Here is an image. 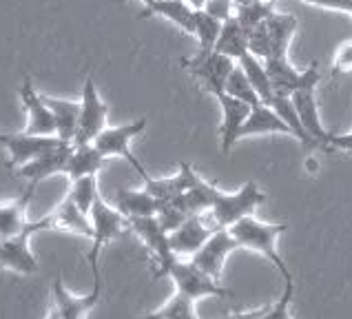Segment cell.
Wrapping results in <instances>:
<instances>
[{
	"instance_id": "484cf974",
	"label": "cell",
	"mask_w": 352,
	"mask_h": 319,
	"mask_svg": "<svg viewBox=\"0 0 352 319\" xmlns=\"http://www.w3.org/2000/svg\"><path fill=\"white\" fill-rule=\"evenodd\" d=\"M116 208L126 219L148 217L157 213V199L146 188H120L116 193Z\"/></svg>"
},
{
	"instance_id": "e575fe53",
	"label": "cell",
	"mask_w": 352,
	"mask_h": 319,
	"mask_svg": "<svg viewBox=\"0 0 352 319\" xmlns=\"http://www.w3.org/2000/svg\"><path fill=\"white\" fill-rule=\"evenodd\" d=\"M224 94L228 96H233L237 100H244V102H248L250 107H255L259 104L261 100L257 96V91L253 89V85H250V80L246 78V74L241 72V67L235 65V69L230 72L228 80H226V85H224Z\"/></svg>"
},
{
	"instance_id": "f35d334b",
	"label": "cell",
	"mask_w": 352,
	"mask_h": 319,
	"mask_svg": "<svg viewBox=\"0 0 352 319\" xmlns=\"http://www.w3.org/2000/svg\"><path fill=\"white\" fill-rule=\"evenodd\" d=\"M204 12L206 14H210L213 18H217V20H228V18H233V14H235V7H233V0H206L204 3Z\"/></svg>"
},
{
	"instance_id": "277c9868",
	"label": "cell",
	"mask_w": 352,
	"mask_h": 319,
	"mask_svg": "<svg viewBox=\"0 0 352 319\" xmlns=\"http://www.w3.org/2000/svg\"><path fill=\"white\" fill-rule=\"evenodd\" d=\"M89 219H91L94 235H91V248H89L87 262H89V268L96 271V268H100V253H102V248L107 244H111L120 233L126 231L129 219L120 213L118 208L107 204L102 195L96 197L91 211H89Z\"/></svg>"
},
{
	"instance_id": "52a82bcc",
	"label": "cell",
	"mask_w": 352,
	"mask_h": 319,
	"mask_svg": "<svg viewBox=\"0 0 352 319\" xmlns=\"http://www.w3.org/2000/svg\"><path fill=\"white\" fill-rule=\"evenodd\" d=\"M235 65H237V60L219 54L215 49H208V52L199 49L197 56L182 60V67L188 69V74L195 80H199L206 91L213 94L215 98L219 94H224V85L230 72L235 69Z\"/></svg>"
},
{
	"instance_id": "b9f144b4",
	"label": "cell",
	"mask_w": 352,
	"mask_h": 319,
	"mask_svg": "<svg viewBox=\"0 0 352 319\" xmlns=\"http://www.w3.org/2000/svg\"><path fill=\"white\" fill-rule=\"evenodd\" d=\"M264 311H266V306H261V308H253V311H244V313H230L224 319H259L264 315Z\"/></svg>"
},
{
	"instance_id": "8992f818",
	"label": "cell",
	"mask_w": 352,
	"mask_h": 319,
	"mask_svg": "<svg viewBox=\"0 0 352 319\" xmlns=\"http://www.w3.org/2000/svg\"><path fill=\"white\" fill-rule=\"evenodd\" d=\"M144 126H146V118H138L133 122L122 124V126H104L102 131L94 138L91 144L98 148V153L104 160L107 157H124L126 162L138 171V175L146 179L148 177L146 168L138 162V157L133 155V151H131V140L142 133Z\"/></svg>"
},
{
	"instance_id": "8fae6325",
	"label": "cell",
	"mask_w": 352,
	"mask_h": 319,
	"mask_svg": "<svg viewBox=\"0 0 352 319\" xmlns=\"http://www.w3.org/2000/svg\"><path fill=\"white\" fill-rule=\"evenodd\" d=\"M237 248H239V244L235 242V237L230 235L228 228H215L213 235L204 242V246L188 259L204 275L217 279V282H222V271H224L226 259L230 253L237 251Z\"/></svg>"
},
{
	"instance_id": "ffe728a7",
	"label": "cell",
	"mask_w": 352,
	"mask_h": 319,
	"mask_svg": "<svg viewBox=\"0 0 352 319\" xmlns=\"http://www.w3.org/2000/svg\"><path fill=\"white\" fill-rule=\"evenodd\" d=\"M270 133H281V135H293L290 126L281 120L268 104L259 102L250 109L246 122L239 129V140L250 138V135H270Z\"/></svg>"
},
{
	"instance_id": "bcb514c9",
	"label": "cell",
	"mask_w": 352,
	"mask_h": 319,
	"mask_svg": "<svg viewBox=\"0 0 352 319\" xmlns=\"http://www.w3.org/2000/svg\"><path fill=\"white\" fill-rule=\"evenodd\" d=\"M45 319H63V317H60V315H58V313L54 311V308H52V311L47 313V317H45Z\"/></svg>"
},
{
	"instance_id": "5b68a950",
	"label": "cell",
	"mask_w": 352,
	"mask_h": 319,
	"mask_svg": "<svg viewBox=\"0 0 352 319\" xmlns=\"http://www.w3.org/2000/svg\"><path fill=\"white\" fill-rule=\"evenodd\" d=\"M52 231V219L49 215H43L36 222H27V226L14 237L0 239V268H9V271L32 275L38 271V259L29 251V239L34 233Z\"/></svg>"
},
{
	"instance_id": "d6986e66",
	"label": "cell",
	"mask_w": 352,
	"mask_h": 319,
	"mask_svg": "<svg viewBox=\"0 0 352 319\" xmlns=\"http://www.w3.org/2000/svg\"><path fill=\"white\" fill-rule=\"evenodd\" d=\"M199 179H202V177L195 173V168L190 166L188 162H182V164H179V171L173 177L155 179V177L148 175L144 179V188L157 199V204H160V202H166V199H173L177 195L186 193L188 188H193L199 182Z\"/></svg>"
},
{
	"instance_id": "7dc6e473",
	"label": "cell",
	"mask_w": 352,
	"mask_h": 319,
	"mask_svg": "<svg viewBox=\"0 0 352 319\" xmlns=\"http://www.w3.org/2000/svg\"><path fill=\"white\" fill-rule=\"evenodd\" d=\"M7 138H9V133H3V131H0V144H3V146H5V142H7Z\"/></svg>"
},
{
	"instance_id": "4fadbf2b",
	"label": "cell",
	"mask_w": 352,
	"mask_h": 319,
	"mask_svg": "<svg viewBox=\"0 0 352 319\" xmlns=\"http://www.w3.org/2000/svg\"><path fill=\"white\" fill-rule=\"evenodd\" d=\"M215 226L210 222V217L204 215H190L188 219H184L175 231L168 233V244H170V251L173 255L188 259L193 257L199 248L204 246L206 239L213 235Z\"/></svg>"
},
{
	"instance_id": "44dd1931",
	"label": "cell",
	"mask_w": 352,
	"mask_h": 319,
	"mask_svg": "<svg viewBox=\"0 0 352 319\" xmlns=\"http://www.w3.org/2000/svg\"><path fill=\"white\" fill-rule=\"evenodd\" d=\"M151 16H162L170 20L175 27H179L188 36H193V18L195 9L190 7L186 0H153V3L144 5V9L140 12V20L151 18Z\"/></svg>"
},
{
	"instance_id": "d6a6232c",
	"label": "cell",
	"mask_w": 352,
	"mask_h": 319,
	"mask_svg": "<svg viewBox=\"0 0 352 319\" xmlns=\"http://www.w3.org/2000/svg\"><path fill=\"white\" fill-rule=\"evenodd\" d=\"M98 195H100L98 175H87V177L76 179V182H72V188H69V193H67V197L87 215H89V211H91V206H94Z\"/></svg>"
},
{
	"instance_id": "ab89813d",
	"label": "cell",
	"mask_w": 352,
	"mask_h": 319,
	"mask_svg": "<svg viewBox=\"0 0 352 319\" xmlns=\"http://www.w3.org/2000/svg\"><path fill=\"white\" fill-rule=\"evenodd\" d=\"M306 5L319 9H330V12H344L352 16V0H304Z\"/></svg>"
},
{
	"instance_id": "30bf717a",
	"label": "cell",
	"mask_w": 352,
	"mask_h": 319,
	"mask_svg": "<svg viewBox=\"0 0 352 319\" xmlns=\"http://www.w3.org/2000/svg\"><path fill=\"white\" fill-rule=\"evenodd\" d=\"M129 228L133 231L142 244L146 246V251L153 259V268H155V277H160V273L164 271L168 266V262L173 257V251H170V244H168V233L160 224V219L155 215H148V217H131L129 219Z\"/></svg>"
},
{
	"instance_id": "60d3db41",
	"label": "cell",
	"mask_w": 352,
	"mask_h": 319,
	"mask_svg": "<svg viewBox=\"0 0 352 319\" xmlns=\"http://www.w3.org/2000/svg\"><path fill=\"white\" fill-rule=\"evenodd\" d=\"M330 144H333V151L352 153V131L346 133V135H335L333 133V140H330Z\"/></svg>"
},
{
	"instance_id": "ee69618b",
	"label": "cell",
	"mask_w": 352,
	"mask_h": 319,
	"mask_svg": "<svg viewBox=\"0 0 352 319\" xmlns=\"http://www.w3.org/2000/svg\"><path fill=\"white\" fill-rule=\"evenodd\" d=\"M250 3H257V0H233V7L237 9V7H246V5H250Z\"/></svg>"
},
{
	"instance_id": "7402d4cb",
	"label": "cell",
	"mask_w": 352,
	"mask_h": 319,
	"mask_svg": "<svg viewBox=\"0 0 352 319\" xmlns=\"http://www.w3.org/2000/svg\"><path fill=\"white\" fill-rule=\"evenodd\" d=\"M45 102L54 116L56 138H60L63 142L74 144L78 122H80V102H76V100H67V98H54V96H45Z\"/></svg>"
},
{
	"instance_id": "83f0119b",
	"label": "cell",
	"mask_w": 352,
	"mask_h": 319,
	"mask_svg": "<svg viewBox=\"0 0 352 319\" xmlns=\"http://www.w3.org/2000/svg\"><path fill=\"white\" fill-rule=\"evenodd\" d=\"M215 52L224 54L233 60H239L248 52V32L237 23L235 16L222 23V32L217 36Z\"/></svg>"
},
{
	"instance_id": "8d00e7d4",
	"label": "cell",
	"mask_w": 352,
	"mask_h": 319,
	"mask_svg": "<svg viewBox=\"0 0 352 319\" xmlns=\"http://www.w3.org/2000/svg\"><path fill=\"white\" fill-rule=\"evenodd\" d=\"M248 52L257 56L259 60H266L270 56V36H268L266 23H261L248 32Z\"/></svg>"
},
{
	"instance_id": "f6af8a7d",
	"label": "cell",
	"mask_w": 352,
	"mask_h": 319,
	"mask_svg": "<svg viewBox=\"0 0 352 319\" xmlns=\"http://www.w3.org/2000/svg\"><path fill=\"white\" fill-rule=\"evenodd\" d=\"M306 168H308V171H310V168H317V160L315 157H308L306 160Z\"/></svg>"
},
{
	"instance_id": "6da1fadb",
	"label": "cell",
	"mask_w": 352,
	"mask_h": 319,
	"mask_svg": "<svg viewBox=\"0 0 352 319\" xmlns=\"http://www.w3.org/2000/svg\"><path fill=\"white\" fill-rule=\"evenodd\" d=\"M286 228H288L286 224H266L255 219L253 215H248V217H241L233 226H228V231L235 237L239 248H248V251L259 253L261 257H266L270 264H275L279 268L281 277H288L290 271L277 251V237L284 233Z\"/></svg>"
},
{
	"instance_id": "9a60e30c",
	"label": "cell",
	"mask_w": 352,
	"mask_h": 319,
	"mask_svg": "<svg viewBox=\"0 0 352 319\" xmlns=\"http://www.w3.org/2000/svg\"><path fill=\"white\" fill-rule=\"evenodd\" d=\"M290 100H293V104H295V111L299 116L301 126H304V131L315 142V146H321L324 151H333V144H330L333 133L321 124L315 89H299V91H295L293 96H290Z\"/></svg>"
},
{
	"instance_id": "7c38bea8",
	"label": "cell",
	"mask_w": 352,
	"mask_h": 319,
	"mask_svg": "<svg viewBox=\"0 0 352 319\" xmlns=\"http://www.w3.org/2000/svg\"><path fill=\"white\" fill-rule=\"evenodd\" d=\"M94 273V291L89 295L78 297L74 293L67 291V286L63 282V277H56L52 284V299H54V311L63 319H87V315L94 311V306L98 304L100 295H102V279H100V268H96Z\"/></svg>"
},
{
	"instance_id": "ac0fdd59",
	"label": "cell",
	"mask_w": 352,
	"mask_h": 319,
	"mask_svg": "<svg viewBox=\"0 0 352 319\" xmlns=\"http://www.w3.org/2000/svg\"><path fill=\"white\" fill-rule=\"evenodd\" d=\"M60 142H63V140L56 135H29L25 131L9 133L7 142H5V148L9 153V166L12 168L23 166L29 162V160H34L36 155L49 151V148H54Z\"/></svg>"
},
{
	"instance_id": "74e56055",
	"label": "cell",
	"mask_w": 352,
	"mask_h": 319,
	"mask_svg": "<svg viewBox=\"0 0 352 319\" xmlns=\"http://www.w3.org/2000/svg\"><path fill=\"white\" fill-rule=\"evenodd\" d=\"M350 69H352V40H350V43L339 45L337 54H335L333 69H330V76H333V78H339L341 74L350 72Z\"/></svg>"
},
{
	"instance_id": "4dcf8cb0",
	"label": "cell",
	"mask_w": 352,
	"mask_h": 319,
	"mask_svg": "<svg viewBox=\"0 0 352 319\" xmlns=\"http://www.w3.org/2000/svg\"><path fill=\"white\" fill-rule=\"evenodd\" d=\"M268 107L290 126V133H293L295 140H299L304 146H310V148L315 146V142L310 140V135L304 131V126H301V122H299V116L295 111V104H293V100H290V96H273Z\"/></svg>"
},
{
	"instance_id": "1f68e13d",
	"label": "cell",
	"mask_w": 352,
	"mask_h": 319,
	"mask_svg": "<svg viewBox=\"0 0 352 319\" xmlns=\"http://www.w3.org/2000/svg\"><path fill=\"white\" fill-rule=\"evenodd\" d=\"M222 32V20L213 18L210 14H206L204 9H195V18H193V36L197 38L199 49H215L217 36Z\"/></svg>"
},
{
	"instance_id": "5bb4252c",
	"label": "cell",
	"mask_w": 352,
	"mask_h": 319,
	"mask_svg": "<svg viewBox=\"0 0 352 319\" xmlns=\"http://www.w3.org/2000/svg\"><path fill=\"white\" fill-rule=\"evenodd\" d=\"M69 153H72V142H60L54 148H49V151L36 155L34 160H29L27 164L18 166L16 175L29 179V184L36 188L47 177L65 175V166H67Z\"/></svg>"
},
{
	"instance_id": "7a4b0ae2",
	"label": "cell",
	"mask_w": 352,
	"mask_h": 319,
	"mask_svg": "<svg viewBox=\"0 0 352 319\" xmlns=\"http://www.w3.org/2000/svg\"><path fill=\"white\" fill-rule=\"evenodd\" d=\"M266 202V193L257 186V182L248 179V182L235 193H222L217 188L210 211L206 213L210 217L215 228H228L241 217H248L257 211V206Z\"/></svg>"
},
{
	"instance_id": "f546056e",
	"label": "cell",
	"mask_w": 352,
	"mask_h": 319,
	"mask_svg": "<svg viewBox=\"0 0 352 319\" xmlns=\"http://www.w3.org/2000/svg\"><path fill=\"white\" fill-rule=\"evenodd\" d=\"M138 319H199L197 313H195V302L190 297L182 295V293H173L166 304H162L157 308V311L148 313V315H142Z\"/></svg>"
},
{
	"instance_id": "cb8c5ba5",
	"label": "cell",
	"mask_w": 352,
	"mask_h": 319,
	"mask_svg": "<svg viewBox=\"0 0 352 319\" xmlns=\"http://www.w3.org/2000/svg\"><path fill=\"white\" fill-rule=\"evenodd\" d=\"M266 29L270 36V56L268 58H286L288 47L297 32V16L273 12L266 18Z\"/></svg>"
},
{
	"instance_id": "3957f363",
	"label": "cell",
	"mask_w": 352,
	"mask_h": 319,
	"mask_svg": "<svg viewBox=\"0 0 352 319\" xmlns=\"http://www.w3.org/2000/svg\"><path fill=\"white\" fill-rule=\"evenodd\" d=\"M162 275L170 277L175 291L190 297L193 302H199V299H204V297H228V295H233L228 288L222 286V282H217V279L204 275L193 262H190V259L173 257L164 271L160 273V277H162Z\"/></svg>"
},
{
	"instance_id": "d4e9b609",
	"label": "cell",
	"mask_w": 352,
	"mask_h": 319,
	"mask_svg": "<svg viewBox=\"0 0 352 319\" xmlns=\"http://www.w3.org/2000/svg\"><path fill=\"white\" fill-rule=\"evenodd\" d=\"M102 164H104V157L98 153V148L94 144H72V153L67 157L65 175L69 177V182H76L80 177L98 175Z\"/></svg>"
},
{
	"instance_id": "7bdbcfd3",
	"label": "cell",
	"mask_w": 352,
	"mask_h": 319,
	"mask_svg": "<svg viewBox=\"0 0 352 319\" xmlns=\"http://www.w3.org/2000/svg\"><path fill=\"white\" fill-rule=\"evenodd\" d=\"M186 3H188L190 7H193V9H202L206 0H186Z\"/></svg>"
},
{
	"instance_id": "c3c4849f",
	"label": "cell",
	"mask_w": 352,
	"mask_h": 319,
	"mask_svg": "<svg viewBox=\"0 0 352 319\" xmlns=\"http://www.w3.org/2000/svg\"><path fill=\"white\" fill-rule=\"evenodd\" d=\"M118 3H129V0H118ZM138 3H142V5H148V3H153V0H138Z\"/></svg>"
},
{
	"instance_id": "d590c367",
	"label": "cell",
	"mask_w": 352,
	"mask_h": 319,
	"mask_svg": "<svg viewBox=\"0 0 352 319\" xmlns=\"http://www.w3.org/2000/svg\"><path fill=\"white\" fill-rule=\"evenodd\" d=\"M293 275L284 277V293H281V297L277 299V302L273 306H266L264 315H261L259 319H295L293 315H290V304H293Z\"/></svg>"
},
{
	"instance_id": "603a6c76",
	"label": "cell",
	"mask_w": 352,
	"mask_h": 319,
	"mask_svg": "<svg viewBox=\"0 0 352 319\" xmlns=\"http://www.w3.org/2000/svg\"><path fill=\"white\" fill-rule=\"evenodd\" d=\"M47 215L52 219V231H72V233L87 237L89 242H91V235H94L91 219H89L87 213L80 211L69 197H65L63 202L58 204L56 211L47 213Z\"/></svg>"
},
{
	"instance_id": "2e32d148",
	"label": "cell",
	"mask_w": 352,
	"mask_h": 319,
	"mask_svg": "<svg viewBox=\"0 0 352 319\" xmlns=\"http://www.w3.org/2000/svg\"><path fill=\"white\" fill-rule=\"evenodd\" d=\"M20 100H23V107L27 109L25 133H29V135H56L54 116L45 102V96L36 91V87L32 85V78L29 76H25L23 85H20Z\"/></svg>"
},
{
	"instance_id": "ba28073f",
	"label": "cell",
	"mask_w": 352,
	"mask_h": 319,
	"mask_svg": "<svg viewBox=\"0 0 352 319\" xmlns=\"http://www.w3.org/2000/svg\"><path fill=\"white\" fill-rule=\"evenodd\" d=\"M264 67L275 96H293L299 89H317V85L321 82L317 63L310 65L306 72H299V69H295L288 63L286 56V58H266Z\"/></svg>"
},
{
	"instance_id": "836d02e7",
	"label": "cell",
	"mask_w": 352,
	"mask_h": 319,
	"mask_svg": "<svg viewBox=\"0 0 352 319\" xmlns=\"http://www.w3.org/2000/svg\"><path fill=\"white\" fill-rule=\"evenodd\" d=\"M273 12H275V0H257V3H250L246 7H237L233 16L246 32H250L257 25L266 23V18Z\"/></svg>"
},
{
	"instance_id": "4316f807",
	"label": "cell",
	"mask_w": 352,
	"mask_h": 319,
	"mask_svg": "<svg viewBox=\"0 0 352 319\" xmlns=\"http://www.w3.org/2000/svg\"><path fill=\"white\" fill-rule=\"evenodd\" d=\"M32 193H34V186H29L23 195L14 199V202L0 204V239L14 237L27 226V204Z\"/></svg>"
},
{
	"instance_id": "e0dca14e",
	"label": "cell",
	"mask_w": 352,
	"mask_h": 319,
	"mask_svg": "<svg viewBox=\"0 0 352 319\" xmlns=\"http://www.w3.org/2000/svg\"><path fill=\"white\" fill-rule=\"evenodd\" d=\"M219 109H222V126H219V142H222V153H228L239 142V129L246 122L250 107L244 100H237L228 94L217 96Z\"/></svg>"
},
{
	"instance_id": "9c48e42d",
	"label": "cell",
	"mask_w": 352,
	"mask_h": 319,
	"mask_svg": "<svg viewBox=\"0 0 352 319\" xmlns=\"http://www.w3.org/2000/svg\"><path fill=\"white\" fill-rule=\"evenodd\" d=\"M107 104L98 94L96 80L91 74H87L82 85V98H80V122L74 144H91L94 138L107 126Z\"/></svg>"
},
{
	"instance_id": "f1b7e54d",
	"label": "cell",
	"mask_w": 352,
	"mask_h": 319,
	"mask_svg": "<svg viewBox=\"0 0 352 319\" xmlns=\"http://www.w3.org/2000/svg\"><path fill=\"white\" fill-rule=\"evenodd\" d=\"M237 65L241 67V72H244L246 78L250 80V85H253V89L257 91L261 102L268 104L270 100H273L275 91H273V87H270V80H268V74H266L264 60H259L257 56L246 52L244 56L237 60Z\"/></svg>"
}]
</instances>
